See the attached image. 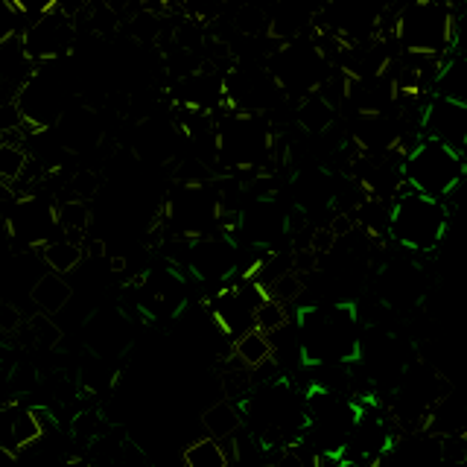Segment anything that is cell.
Wrapping results in <instances>:
<instances>
[{
  "label": "cell",
  "mask_w": 467,
  "mask_h": 467,
  "mask_svg": "<svg viewBox=\"0 0 467 467\" xmlns=\"http://www.w3.org/2000/svg\"><path fill=\"white\" fill-rule=\"evenodd\" d=\"M33 70L36 65L29 62L21 36L0 47V106H4V102H15V97H18V91L26 85Z\"/></svg>",
  "instance_id": "16"
},
{
  "label": "cell",
  "mask_w": 467,
  "mask_h": 467,
  "mask_svg": "<svg viewBox=\"0 0 467 467\" xmlns=\"http://www.w3.org/2000/svg\"><path fill=\"white\" fill-rule=\"evenodd\" d=\"M377 284L386 306H412L423 292V277L415 263L409 260H389L379 269Z\"/></svg>",
  "instance_id": "15"
},
{
  "label": "cell",
  "mask_w": 467,
  "mask_h": 467,
  "mask_svg": "<svg viewBox=\"0 0 467 467\" xmlns=\"http://www.w3.org/2000/svg\"><path fill=\"white\" fill-rule=\"evenodd\" d=\"M56 223H58V231H62V237L79 243V237L88 231V225H91V211H88L85 202L67 199L62 204H56Z\"/></svg>",
  "instance_id": "24"
},
{
  "label": "cell",
  "mask_w": 467,
  "mask_h": 467,
  "mask_svg": "<svg viewBox=\"0 0 467 467\" xmlns=\"http://www.w3.org/2000/svg\"><path fill=\"white\" fill-rule=\"evenodd\" d=\"M4 228H6V237L15 240L21 248L38 252V248L47 245L58 231L56 204L38 193L18 196L9 208V213L4 216Z\"/></svg>",
  "instance_id": "9"
},
{
  "label": "cell",
  "mask_w": 467,
  "mask_h": 467,
  "mask_svg": "<svg viewBox=\"0 0 467 467\" xmlns=\"http://www.w3.org/2000/svg\"><path fill=\"white\" fill-rule=\"evenodd\" d=\"M21 44L33 65H56L77 53V18L58 4H47L21 29Z\"/></svg>",
  "instance_id": "8"
},
{
  "label": "cell",
  "mask_w": 467,
  "mask_h": 467,
  "mask_svg": "<svg viewBox=\"0 0 467 467\" xmlns=\"http://www.w3.org/2000/svg\"><path fill=\"white\" fill-rule=\"evenodd\" d=\"M24 29V15L18 9V4H9V0H0V47L6 41L18 38Z\"/></svg>",
  "instance_id": "27"
},
{
  "label": "cell",
  "mask_w": 467,
  "mask_h": 467,
  "mask_svg": "<svg viewBox=\"0 0 467 467\" xmlns=\"http://www.w3.org/2000/svg\"><path fill=\"white\" fill-rule=\"evenodd\" d=\"M444 467H467V430L441 438Z\"/></svg>",
  "instance_id": "29"
},
{
  "label": "cell",
  "mask_w": 467,
  "mask_h": 467,
  "mask_svg": "<svg viewBox=\"0 0 467 467\" xmlns=\"http://www.w3.org/2000/svg\"><path fill=\"white\" fill-rule=\"evenodd\" d=\"M187 266L204 284H223L231 281L237 269V248L228 237H204L187 245Z\"/></svg>",
  "instance_id": "12"
},
{
  "label": "cell",
  "mask_w": 467,
  "mask_h": 467,
  "mask_svg": "<svg viewBox=\"0 0 467 467\" xmlns=\"http://www.w3.org/2000/svg\"><path fill=\"white\" fill-rule=\"evenodd\" d=\"M146 467H152V464H146Z\"/></svg>",
  "instance_id": "32"
},
{
  "label": "cell",
  "mask_w": 467,
  "mask_h": 467,
  "mask_svg": "<svg viewBox=\"0 0 467 467\" xmlns=\"http://www.w3.org/2000/svg\"><path fill=\"white\" fill-rule=\"evenodd\" d=\"M243 409L234 403V400H216L213 406H208L202 412V427L204 432H208V438H213V441H234L237 438V432L243 430Z\"/></svg>",
  "instance_id": "18"
},
{
  "label": "cell",
  "mask_w": 467,
  "mask_h": 467,
  "mask_svg": "<svg viewBox=\"0 0 467 467\" xmlns=\"http://www.w3.org/2000/svg\"><path fill=\"white\" fill-rule=\"evenodd\" d=\"M184 467H231V447L213 438H196L193 444H187L182 452Z\"/></svg>",
  "instance_id": "22"
},
{
  "label": "cell",
  "mask_w": 467,
  "mask_h": 467,
  "mask_svg": "<svg viewBox=\"0 0 467 467\" xmlns=\"http://www.w3.org/2000/svg\"><path fill=\"white\" fill-rule=\"evenodd\" d=\"M231 357H234V362H240L245 371H260L263 365L275 362V350H272L269 336H263L260 330H252L231 345Z\"/></svg>",
  "instance_id": "21"
},
{
  "label": "cell",
  "mask_w": 467,
  "mask_h": 467,
  "mask_svg": "<svg viewBox=\"0 0 467 467\" xmlns=\"http://www.w3.org/2000/svg\"><path fill=\"white\" fill-rule=\"evenodd\" d=\"M284 327H289V313L281 301H275L272 296L257 306L254 316V330H260L263 336H275L281 333Z\"/></svg>",
  "instance_id": "26"
},
{
  "label": "cell",
  "mask_w": 467,
  "mask_h": 467,
  "mask_svg": "<svg viewBox=\"0 0 467 467\" xmlns=\"http://www.w3.org/2000/svg\"><path fill=\"white\" fill-rule=\"evenodd\" d=\"M400 175H403V187L415 190L420 196L444 202L467 179V155L450 150V146L432 138H420L406 152Z\"/></svg>",
  "instance_id": "4"
},
{
  "label": "cell",
  "mask_w": 467,
  "mask_h": 467,
  "mask_svg": "<svg viewBox=\"0 0 467 467\" xmlns=\"http://www.w3.org/2000/svg\"><path fill=\"white\" fill-rule=\"evenodd\" d=\"M325 50L316 41L296 38L286 44H277L269 56V73L284 94L310 97L325 88Z\"/></svg>",
  "instance_id": "7"
},
{
  "label": "cell",
  "mask_w": 467,
  "mask_h": 467,
  "mask_svg": "<svg viewBox=\"0 0 467 467\" xmlns=\"http://www.w3.org/2000/svg\"><path fill=\"white\" fill-rule=\"evenodd\" d=\"M97 187H99V175L94 170H77L70 175V193L77 202H88L97 196Z\"/></svg>",
  "instance_id": "30"
},
{
  "label": "cell",
  "mask_w": 467,
  "mask_h": 467,
  "mask_svg": "<svg viewBox=\"0 0 467 467\" xmlns=\"http://www.w3.org/2000/svg\"><path fill=\"white\" fill-rule=\"evenodd\" d=\"M296 120L306 135H325L336 120V106H330L321 94H310V97L301 99Z\"/></svg>",
  "instance_id": "23"
},
{
  "label": "cell",
  "mask_w": 467,
  "mask_h": 467,
  "mask_svg": "<svg viewBox=\"0 0 467 467\" xmlns=\"http://www.w3.org/2000/svg\"><path fill=\"white\" fill-rule=\"evenodd\" d=\"M430 91L432 97L450 99V102H456V106L467 109V58L452 53L447 62L438 67Z\"/></svg>",
  "instance_id": "19"
},
{
  "label": "cell",
  "mask_w": 467,
  "mask_h": 467,
  "mask_svg": "<svg viewBox=\"0 0 467 467\" xmlns=\"http://www.w3.org/2000/svg\"><path fill=\"white\" fill-rule=\"evenodd\" d=\"M420 138H432L456 152H467V109L430 97L420 111Z\"/></svg>",
  "instance_id": "11"
},
{
  "label": "cell",
  "mask_w": 467,
  "mask_h": 467,
  "mask_svg": "<svg viewBox=\"0 0 467 467\" xmlns=\"http://www.w3.org/2000/svg\"><path fill=\"white\" fill-rule=\"evenodd\" d=\"M38 257H41L44 266H47V272H53V275H70L73 269L82 266L85 248H82V243L70 240V237H53L47 245L38 248Z\"/></svg>",
  "instance_id": "20"
},
{
  "label": "cell",
  "mask_w": 467,
  "mask_h": 467,
  "mask_svg": "<svg viewBox=\"0 0 467 467\" xmlns=\"http://www.w3.org/2000/svg\"><path fill=\"white\" fill-rule=\"evenodd\" d=\"M216 164L231 172H248L263 167L272 155V131L260 114L245 111H223L216 114Z\"/></svg>",
  "instance_id": "6"
},
{
  "label": "cell",
  "mask_w": 467,
  "mask_h": 467,
  "mask_svg": "<svg viewBox=\"0 0 467 467\" xmlns=\"http://www.w3.org/2000/svg\"><path fill=\"white\" fill-rule=\"evenodd\" d=\"M29 167V155L18 140H0V184H18Z\"/></svg>",
  "instance_id": "25"
},
{
  "label": "cell",
  "mask_w": 467,
  "mask_h": 467,
  "mask_svg": "<svg viewBox=\"0 0 467 467\" xmlns=\"http://www.w3.org/2000/svg\"><path fill=\"white\" fill-rule=\"evenodd\" d=\"M459 12L444 0H415L398 9L391 18L394 44L403 56L427 58V62H447L456 47L459 33Z\"/></svg>",
  "instance_id": "2"
},
{
  "label": "cell",
  "mask_w": 467,
  "mask_h": 467,
  "mask_svg": "<svg viewBox=\"0 0 467 467\" xmlns=\"http://www.w3.org/2000/svg\"><path fill=\"white\" fill-rule=\"evenodd\" d=\"M298 350L310 368H348L359 362V318L354 304H310L298 310Z\"/></svg>",
  "instance_id": "1"
},
{
  "label": "cell",
  "mask_w": 467,
  "mask_h": 467,
  "mask_svg": "<svg viewBox=\"0 0 467 467\" xmlns=\"http://www.w3.org/2000/svg\"><path fill=\"white\" fill-rule=\"evenodd\" d=\"M65 62L56 65H36V70L29 73L26 85L15 97V106H18L24 126L29 135H44V131H53L62 117L73 109V91H70V79L62 70Z\"/></svg>",
  "instance_id": "5"
},
{
  "label": "cell",
  "mask_w": 467,
  "mask_h": 467,
  "mask_svg": "<svg viewBox=\"0 0 467 467\" xmlns=\"http://www.w3.org/2000/svg\"><path fill=\"white\" fill-rule=\"evenodd\" d=\"M73 298V286L65 281L62 275H53V272H44L38 281L29 286V301L38 306L41 316H58L70 304Z\"/></svg>",
  "instance_id": "17"
},
{
  "label": "cell",
  "mask_w": 467,
  "mask_h": 467,
  "mask_svg": "<svg viewBox=\"0 0 467 467\" xmlns=\"http://www.w3.org/2000/svg\"><path fill=\"white\" fill-rule=\"evenodd\" d=\"M0 467H26V462H24L21 452L0 447Z\"/></svg>",
  "instance_id": "31"
},
{
  "label": "cell",
  "mask_w": 467,
  "mask_h": 467,
  "mask_svg": "<svg viewBox=\"0 0 467 467\" xmlns=\"http://www.w3.org/2000/svg\"><path fill=\"white\" fill-rule=\"evenodd\" d=\"M447 204L403 187L389 208V237L409 254H432L447 234Z\"/></svg>",
  "instance_id": "3"
},
{
  "label": "cell",
  "mask_w": 467,
  "mask_h": 467,
  "mask_svg": "<svg viewBox=\"0 0 467 467\" xmlns=\"http://www.w3.org/2000/svg\"><path fill=\"white\" fill-rule=\"evenodd\" d=\"M368 467H444L441 438L430 432H412L400 438V441H394Z\"/></svg>",
  "instance_id": "13"
},
{
  "label": "cell",
  "mask_w": 467,
  "mask_h": 467,
  "mask_svg": "<svg viewBox=\"0 0 467 467\" xmlns=\"http://www.w3.org/2000/svg\"><path fill=\"white\" fill-rule=\"evenodd\" d=\"M240 231L254 245H272L281 234L289 231V216L286 211L277 208V202L272 196H260L254 199L252 208H245L240 213Z\"/></svg>",
  "instance_id": "14"
},
{
  "label": "cell",
  "mask_w": 467,
  "mask_h": 467,
  "mask_svg": "<svg viewBox=\"0 0 467 467\" xmlns=\"http://www.w3.org/2000/svg\"><path fill=\"white\" fill-rule=\"evenodd\" d=\"M47 435V412L36 406H26L24 400H6L0 403V447L24 452L41 444Z\"/></svg>",
  "instance_id": "10"
},
{
  "label": "cell",
  "mask_w": 467,
  "mask_h": 467,
  "mask_svg": "<svg viewBox=\"0 0 467 467\" xmlns=\"http://www.w3.org/2000/svg\"><path fill=\"white\" fill-rule=\"evenodd\" d=\"M29 336H33V339L44 348H56L58 339H62V330L56 327V321L50 316L36 313L33 318H29Z\"/></svg>",
  "instance_id": "28"
}]
</instances>
